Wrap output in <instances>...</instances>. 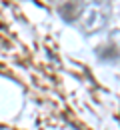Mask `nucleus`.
Listing matches in <instances>:
<instances>
[{
    "label": "nucleus",
    "instance_id": "nucleus-1",
    "mask_svg": "<svg viewBox=\"0 0 120 130\" xmlns=\"http://www.w3.org/2000/svg\"><path fill=\"white\" fill-rule=\"evenodd\" d=\"M110 0H88L80 14V28L84 32H98L108 24Z\"/></svg>",
    "mask_w": 120,
    "mask_h": 130
},
{
    "label": "nucleus",
    "instance_id": "nucleus-2",
    "mask_svg": "<svg viewBox=\"0 0 120 130\" xmlns=\"http://www.w3.org/2000/svg\"><path fill=\"white\" fill-rule=\"evenodd\" d=\"M82 10H84V4H82V0H66L60 8H58V12H60V16L64 18V20H76V18H80L82 14Z\"/></svg>",
    "mask_w": 120,
    "mask_h": 130
}]
</instances>
